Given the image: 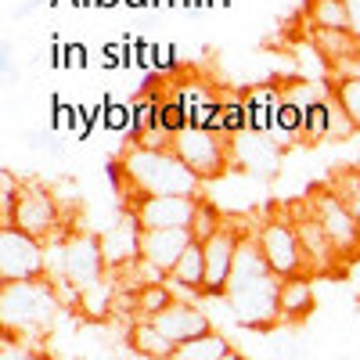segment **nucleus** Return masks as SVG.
I'll list each match as a JSON object with an SVG mask.
<instances>
[{
    "label": "nucleus",
    "mask_w": 360,
    "mask_h": 360,
    "mask_svg": "<svg viewBox=\"0 0 360 360\" xmlns=\"http://www.w3.org/2000/svg\"><path fill=\"white\" fill-rule=\"evenodd\" d=\"M270 278H278L274 270H270L256 234L252 238H242L238 242V252H234V266H231V281H227V292H242V288H252V285H263ZM224 292V295H227Z\"/></svg>",
    "instance_id": "nucleus-16"
},
{
    "label": "nucleus",
    "mask_w": 360,
    "mask_h": 360,
    "mask_svg": "<svg viewBox=\"0 0 360 360\" xmlns=\"http://www.w3.org/2000/svg\"><path fill=\"white\" fill-rule=\"evenodd\" d=\"M307 209L321 220L324 234L332 238V245L339 256H356L360 252V217H353L342 205V198L332 188H317L307 198Z\"/></svg>",
    "instance_id": "nucleus-6"
},
{
    "label": "nucleus",
    "mask_w": 360,
    "mask_h": 360,
    "mask_svg": "<svg viewBox=\"0 0 360 360\" xmlns=\"http://www.w3.org/2000/svg\"><path fill=\"white\" fill-rule=\"evenodd\" d=\"M332 130H328V141H342V137H353L356 130H353V123H349V115L342 112V105L335 101V94H332Z\"/></svg>",
    "instance_id": "nucleus-35"
},
{
    "label": "nucleus",
    "mask_w": 360,
    "mask_h": 360,
    "mask_svg": "<svg viewBox=\"0 0 360 360\" xmlns=\"http://www.w3.org/2000/svg\"><path fill=\"white\" fill-rule=\"evenodd\" d=\"M4 360H44V356L33 349H22L18 339H11V342H4Z\"/></svg>",
    "instance_id": "nucleus-38"
},
{
    "label": "nucleus",
    "mask_w": 360,
    "mask_h": 360,
    "mask_svg": "<svg viewBox=\"0 0 360 360\" xmlns=\"http://www.w3.org/2000/svg\"><path fill=\"white\" fill-rule=\"evenodd\" d=\"M173 303H176V299H173L169 285H148V288L134 292V314H137V321H155Z\"/></svg>",
    "instance_id": "nucleus-24"
},
{
    "label": "nucleus",
    "mask_w": 360,
    "mask_h": 360,
    "mask_svg": "<svg viewBox=\"0 0 360 360\" xmlns=\"http://www.w3.org/2000/svg\"><path fill=\"white\" fill-rule=\"evenodd\" d=\"M112 310H115V292H112L108 278H105L101 285H94V288H86L83 299H79V314H83L86 321H105Z\"/></svg>",
    "instance_id": "nucleus-25"
},
{
    "label": "nucleus",
    "mask_w": 360,
    "mask_h": 360,
    "mask_svg": "<svg viewBox=\"0 0 360 360\" xmlns=\"http://www.w3.org/2000/svg\"><path fill=\"white\" fill-rule=\"evenodd\" d=\"M256 242L270 263V270L285 281V278H299V274H310L307 266V252H303V242L295 234V224L292 217H270L259 224L256 231Z\"/></svg>",
    "instance_id": "nucleus-4"
},
{
    "label": "nucleus",
    "mask_w": 360,
    "mask_h": 360,
    "mask_svg": "<svg viewBox=\"0 0 360 360\" xmlns=\"http://www.w3.org/2000/svg\"><path fill=\"white\" fill-rule=\"evenodd\" d=\"M195 242L188 227H169V231H141V259H148L159 270H169L180 263V256L188 252V245Z\"/></svg>",
    "instance_id": "nucleus-14"
},
{
    "label": "nucleus",
    "mask_w": 360,
    "mask_h": 360,
    "mask_svg": "<svg viewBox=\"0 0 360 360\" xmlns=\"http://www.w3.org/2000/svg\"><path fill=\"white\" fill-rule=\"evenodd\" d=\"M332 94H324L321 101H314L307 108V123H303V141L314 144V141H328V130H332Z\"/></svg>",
    "instance_id": "nucleus-26"
},
{
    "label": "nucleus",
    "mask_w": 360,
    "mask_h": 360,
    "mask_svg": "<svg viewBox=\"0 0 360 360\" xmlns=\"http://www.w3.org/2000/svg\"><path fill=\"white\" fill-rule=\"evenodd\" d=\"M249 130V105H245V94H231L224 98V137H238Z\"/></svg>",
    "instance_id": "nucleus-29"
},
{
    "label": "nucleus",
    "mask_w": 360,
    "mask_h": 360,
    "mask_svg": "<svg viewBox=\"0 0 360 360\" xmlns=\"http://www.w3.org/2000/svg\"><path fill=\"white\" fill-rule=\"evenodd\" d=\"M281 321L285 324H299V321H307L317 307V299H314V281L310 274H299V278H285L281 281Z\"/></svg>",
    "instance_id": "nucleus-18"
},
{
    "label": "nucleus",
    "mask_w": 360,
    "mask_h": 360,
    "mask_svg": "<svg viewBox=\"0 0 360 360\" xmlns=\"http://www.w3.org/2000/svg\"><path fill=\"white\" fill-rule=\"evenodd\" d=\"M25 144L37 148V152H58V130L47 127V130H29L25 134Z\"/></svg>",
    "instance_id": "nucleus-36"
},
{
    "label": "nucleus",
    "mask_w": 360,
    "mask_h": 360,
    "mask_svg": "<svg viewBox=\"0 0 360 360\" xmlns=\"http://www.w3.org/2000/svg\"><path fill=\"white\" fill-rule=\"evenodd\" d=\"M202 195H144L134 198L130 217L141 224V231H169V227H191L195 209Z\"/></svg>",
    "instance_id": "nucleus-9"
},
{
    "label": "nucleus",
    "mask_w": 360,
    "mask_h": 360,
    "mask_svg": "<svg viewBox=\"0 0 360 360\" xmlns=\"http://www.w3.org/2000/svg\"><path fill=\"white\" fill-rule=\"evenodd\" d=\"M231 353H234V349H231L227 335L205 332V335H198V339H191V342H184V346H176V349H173V360H227Z\"/></svg>",
    "instance_id": "nucleus-21"
},
{
    "label": "nucleus",
    "mask_w": 360,
    "mask_h": 360,
    "mask_svg": "<svg viewBox=\"0 0 360 360\" xmlns=\"http://www.w3.org/2000/svg\"><path fill=\"white\" fill-rule=\"evenodd\" d=\"M346 4V15H349V33L360 40V0H342Z\"/></svg>",
    "instance_id": "nucleus-39"
},
{
    "label": "nucleus",
    "mask_w": 360,
    "mask_h": 360,
    "mask_svg": "<svg viewBox=\"0 0 360 360\" xmlns=\"http://www.w3.org/2000/svg\"><path fill=\"white\" fill-rule=\"evenodd\" d=\"M159 127L166 134H173V137L188 127V108H184V98H180V94H173V98H166L159 105Z\"/></svg>",
    "instance_id": "nucleus-32"
},
{
    "label": "nucleus",
    "mask_w": 360,
    "mask_h": 360,
    "mask_svg": "<svg viewBox=\"0 0 360 360\" xmlns=\"http://www.w3.org/2000/svg\"><path fill=\"white\" fill-rule=\"evenodd\" d=\"M270 360H307V342L292 332H274L266 339Z\"/></svg>",
    "instance_id": "nucleus-31"
},
{
    "label": "nucleus",
    "mask_w": 360,
    "mask_h": 360,
    "mask_svg": "<svg viewBox=\"0 0 360 360\" xmlns=\"http://www.w3.org/2000/svg\"><path fill=\"white\" fill-rule=\"evenodd\" d=\"M335 360H349V356H335Z\"/></svg>",
    "instance_id": "nucleus-44"
},
{
    "label": "nucleus",
    "mask_w": 360,
    "mask_h": 360,
    "mask_svg": "<svg viewBox=\"0 0 360 360\" xmlns=\"http://www.w3.org/2000/svg\"><path fill=\"white\" fill-rule=\"evenodd\" d=\"M58 310H62V299L47 278L0 285V324L11 335H44Z\"/></svg>",
    "instance_id": "nucleus-2"
},
{
    "label": "nucleus",
    "mask_w": 360,
    "mask_h": 360,
    "mask_svg": "<svg viewBox=\"0 0 360 360\" xmlns=\"http://www.w3.org/2000/svg\"><path fill=\"white\" fill-rule=\"evenodd\" d=\"M58 360H79V356H58Z\"/></svg>",
    "instance_id": "nucleus-43"
},
{
    "label": "nucleus",
    "mask_w": 360,
    "mask_h": 360,
    "mask_svg": "<svg viewBox=\"0 0 360 360\" xmlns=\"http://www.w3.org/2000/svg\"><path fill=\"white\" fill-rule=\"evenodd\" d=\"M105 130H127L130 134V127H134V101H105Z\"/></svg>",
    "instance_id": "nucleus-34"
},
{
    "label": "nucleus",
    "mask_w": 360,
    "mask_h": 360,
    "mask_svg": "<svg viewBox=\"0 0 360 360\" xmlns=\"http://www.w3.org/2000/svg\"><path fill=\"white\" fill-rule=\"evenodd\" d=\"M303 15L310 29H349V15L342 0H303Z\"/></svg>",
    "instance_id": "nucleus-22"
},
{
    "label": "nucleus",
    "mask_w": 360,
    "mask_h": 360,
    "mask_svg": "<svg viewBox=\"0 0 360 360\" xmlns=\"http://www.w3.org/2000/svg\"><path fill=\"white\" fill-rule=\"evenodd\" d=\"M105 249H101V234H86V231H72L65 238V278L86 292L105 281Z\"/></svg>",
    "instance_id": "nucleus-10"
},
{
    "label": "nucleus",
    "mask_w": 360,
    "mask_h": 360,
    "mask_svg": "<svg viewBox=\"0 0 360 360\" xmlns=\"http://www.w3.org/2000/svg\"><path fill=\"white\" fill-rule=\"evenodd\" d=\"M314 40V47L328 58V65H332V72L346 62H356L360 58V40L349 33V29H310L307 33Z\"/></svg>",
    "instance_id": "nucleus-19"
},
{
    "label": "nucleus",
    "mask_w": 360,
    "mask_h": 360,
    "mask_svg": "<svg viewBox=\"0 0 360 360\" xmlns=\"http://www.w3.org/2000/svg\"><path fill=\"white\" fill-rule=\"evenodd\" d=\"M83 62H86V51L79 44H69L65 47V65H83Z\"/></svg>",
    "instance_id": "nucleus-40"
},
{
    "label": "nucleus",
    "mask_w": 360,
    "mask_h": 360,
    "mask_svg": "<svg viewBox=\"0 0 360 360\" xmlns=\"http://www.w3.org/2000/svg\"><path fill=\"white\" fill-rule=\"evenodd\" d=\"M292 224H295V234H299V242H303V252H307V266H310V274L314 270H332L339 252L332 245V238L324 234L321 220L310 213L307 205H299V213L292 209Z\"/></svg>",
    "instance_id": "nucleus-13"
},
{
    "label": "nucleus",
    "mask_w": 360,
    "mask_h": 360,
    "mask_svg": "<svg viewBox=\"0 0 360 360\" xmlns=\"http://www.w3.org/2000/svg\"><path fill=\"white\" fill-rule=\"evenodd\" d=\"M0 76H4V86H15L18 83V62H15V51H11L8 40L0 44Z\"/></svg>",
    "instance_id": "nucleus-37"
},
{
    "label": "nucleus",
    "mask_w": 360,
    "mask_h": 360,
    "mask_svg": "<svg viewBox=\"0 0 360 360\" xmlns=\"http://www.w3.org/2000/svg\"><path fill=\"white\" fill-rule=\"evenodd\" d=\"M231 162L242 166L245 173L252 176H274L281 169V148L270 141L266 134H256V130H245L231 137Z\"/></svg>",
    "instance_id": "nucleus-12"
},
{
    "label": "nucleus",
    "mask_w": 360,
    "mask_h": 360,
    "mask_svg": "<svg viewBox=\"0 0 360 360\" xmlns=\"http://www.w3.org/2000/svg\"><path fill=\"white\" fill-rule=\"evenodd\" d=\"M119 173H123L127 188L134 198L144 195H198L202 180L176 159V152H152V148L130 144L127 155L119 159Z\"/></svg>",
    "instance_id": "nucleus-1"
},
{
    "label": "nucleus",
    "mask_w": 360,
    "mask_h": 360,
    "mask_svg": "<svg viewBox=\"0 0 360 360\" xmlns=\"http://www.w3.org/2000/svg\"><path fill=\"white\" fill-rule=\"evenodd\" d=\"M98 4H101V8H108V4H119V0H98Z\"/></svg>",
    "instance_id": "nucleus-42"
},
{
    "label": "nucleus",
    "mask_w": 360,
    "mask_h": 360,
    "mask_svg": "<svg viewBox=\"0 0 360 360\" xmlns=\"http://www.w3.org/2000/svg\"><path fill=\"white\" fill-rule=\"evenodd\" d=\"M37 8H40V0H22V4L11 11V18H29V15L37 11Z\"/></svg>",
    "instance_id": "nucleus-41"
},
{
    "label": "nucleus",
    "mask_w": 360,
    "mask_h": 360,
    "mask_svg": "<svg viewBox=\"0 0 360 360\" xmlns=\"http://www.w3.org/2000/svg\"><path fill=\"white\" fill-rule=\"evenodd\" d=\"M281 278H270L263 285H252V288H242V292H227V310L231 317L242 324V328H256V332H266L281 321Z\"/></svg>",
    "instance_id": "nucleus-8"
},
{
    "label": "nucleus",
    "mask_w": 360,
    "mask_h": 360,
    "mask_svg": "<svg viewBox=\"0 0 360 360\" xmlns=\"http://www.w3.org/2000/svg\"><path fill=\"white\" fill-rule=\"evenodd\" d=\"M332 94H335V101L342 105V112L349 115L353 130L360 134V76H349V79H335V83H332Z\"/></svg>",
    "instance_id": "nucleus-28"
},
{
    "label": "nucleus",
    "mask_w": 360,
    "mask_h": 360,
    "mask_svg": "<svg viewBox=\"0 0 360 360\" xmlns=\"http://www.w3.org/2000/svg\"><path fill=\"white\" fill-rule=\"evenodd\" d=\"M169 281L205 292V256H202V242H191V245H188V252L180 256V263L169 270Z\"/></svg>",
    "instance_id": "nucleus-23"
},
{
    "label": "nucleus",
    "mask_w": 360,
    "mask_h": 360,
    "mask_svg": "<svg viewBox=\"0 0 360 360\" xmlns=\"http://www.w3.org/2000/svg\"><path fill=\"white\" fill-rule=\"evenodd\" d=\"M101 249H105V263L115 270H130L141 259V224L127 213L119 224H112L101 234Z\"/></svg>",
    "instance_id": "nucleus-17"
},
{
    "label": "nucleus",
    "mask_w": 360,
    "mask_h": 360,
    "mask_svg": "<svg viewBox=\"0 0 360 360\" xmlns=\"http://www.w3.org/2000/svg\"><path fill=\"white\" fill-rule=\"evenodd\" d=\"M159 98H137L134 101V127H130V137L141 141L148 130H159Z\"/></svg>",
    "instance_id": "nucleus-30"
},
{
    "label": "nucleus",
    "mask_w": 360,
    "mask_h": 360,
    "mask_svg": "<svg viewBox=\"0 0 360 360\" xmlns=\"http://www.w3.org/2000/svg\"><path fill=\"white\" fill-rule=\"evenodd\" d=\"M18 195H22V184H18V176L8 173V169H0V220L11 224V213H15V205H18ZM0 224V227H4Z\"/></svg>",
    "instance_id": "nucleus-33"
},
{
    "label": "nucleus",
    "mask_w": 360,
    "mask_h": 360,
    "mask_svg": "<svg viewBox=\"0 0 360 360\" xmlns=\"http://www.w3.org/2000/svg\"><path fill=\"white\" fill-rule=\"evenodd\" d=\"M224 227V217H220V209L213 205V202H205V198H198V209H195V220H191V238L195 242H209L217 231Z\"/></svg>",
    "instance_id": "nucleus-27"
},
{
    "label": "nucleus",
    "mask_w": 360,
    "mask_h": 360,
    "mask_svg": "<svg viewBox=\"0 0 360 360\" xmlns=\"http://www.w3.org/2000/svg\"><path fill=\"white\" fill-rule=\"evenodd\" d=\"M130 346H134L141 356H148V360H169L173 349H176L152 321H134V324H130Z\"/></svg>",
    "instance_id": "nucleus-20"
},
{
    "label": "nucleus",
    "mask_w": 360,
    "mask_h": 360,
    "mask_svg": "<svg viewBox=\"0 0 360 360\" xmlns=\"http://www.w3.org/2000/svg\"><path fill=\"white\" fill-rule=\"evenodd\" d=\"M242 234L238 227L224 224L209 242H202V256H205V295H224L227 281H231V266H234V252Z\"/></svg>",
    "instance_id": "nucleus-11"
},
{
    "label": "nucleus",
    "mask_w": 360,
    "mask_h": 360,
    "mask_svg": "<svg viewBox=\"0 0 360 360\" xmlns=\"http://www.w3.org/2000/svg\"><path fill=\"white\" fill-rule=\"evenodd\" d=\"M173 152L202 184L224 176L231 166V141L217 130H205V127H184L173 137Z\"/></svg>",
    "instance_id": "nucleus-3"
},
{
    "label": "nucleus",
    "mask_w": 360,
    "mask_h": 360,
    "mask_svg": "<svg viewBox=\"0 0 360 360\" xmlns=\"http://www.w3.org/2000/svg\"><path fill=\"white\" fill-rule=\"evenodd\" d=\"M4 227H18L25 234L40 238V242H51L54 234H62V209H58L54 195L44 188V184H22V195H18V205L11 213V224Z\"/></svg>",
    "instance_id": "nucleus-7"
},
{
    "label": "nucleus",
    "mask_w": 360,
    "mask_h": 360,
    "mask_svg": "<svg viewBox=\"0 0 360 360\" xmlns=\"http://www.w3.org/2000/svg\"><path fill=\"white\" fill-rule=\"evenodd\" d=\"M47 274V242L18 227H0V281H37Z\"/></svg>",
    "instance_id": "nucleus-5"
},
{
    "label": "nucleus",
    "mask_w": 360,
    "mask_h": 360,
    "mask_svg": "<svg viewBox=\"0 0 360 360\" xmlns=\"http://www.w3.org/2000/svg\"><path fill=\"white\" fill-rule=\"evenodd\" d=\"M152 324L159 328V332H162L173 346H184V342H191V339H198V335H205V332H213L209 317H205L195 303H173V307H166Z\"/></svg>",
    "instance_id": "nucleus-15"
}]
</instances>
